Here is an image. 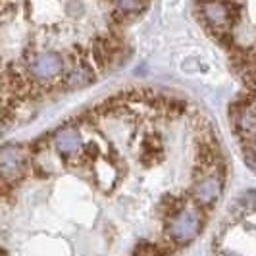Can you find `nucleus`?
Returning <instances> with one entry per match:
<instances>
[{
    "mask_svg": "<svg viewBox=\"0 0 256 256\" xmlns=\"http://www.w3.org/2000/svg\"><path fill=\"white\" fill-rule=\"evenodd\" d=\"M198 10L202 20L210 26V31L216 35L222 31H230V27L237 22L239 6L231 0H202Z\"/></svg>",
    "mask_w": 256,
    "mask_h": 256,
    "instance_id": "obj_1",
    "label": "nucleus"
},
{
    "mask_svg": "<svg viewBox=\"0 0 256 256\" xmlns=\"http://www.w3.org/2000/svg\"><path fill=\"white\" fill-rule=\"evenodd\" d=\"M202 230V216L198 210H183L178 216H174L168 226V235L172 241L185 244L192 241Z\"/></svg>",
    "mask_w": 256,
    "mask_h": 256,
    "instance_id": "obj_2",
    "label": "nucleus"
},
{
    "mask_svg": "<svg viewBox=\"0 0 256 256\" xmlns=\"http://www.w3.org/2000/svg\"><path fill=\"white\" fill-rule=\"evenodd\" d=\"M27 172V152L20 144L0 146V178L8 181L20 180Z\"/></svg>",
    "mask_w": 256,
    "mask_h": 256,
    "instance_id": "obj_3",
    "label": "nucleus"
},
{
    "mask_svg": "<svg viewBox=\"0 0 256 256\" xmlns=\"http://www.w3.org/2000/svg\"><path fill=\"white\" fill-rule=\"evenodd\" d=\"M29 76L37 81H50L54 77L62 76L64 72V60L56 52H44L35 56L27 66Z\"/></svg>",
    "mask_w": 256,
    "mask_h": 256,
    "instance_id": "obj_4",
    "label": "nucleus"
},
{
    "mask_svg": "<svg viewBox=\"0 0 256 256\" xmlns=\"http://www.w3.org/2000/svg\"><path fill=\"white\" fill-rule=\"evenodd\" d=\"M222 194V180L218 176H206L198 180L192 187V196L202 206H212Z\"/></svg>",
    "mask_w": 256,
    "mask_h": 256,
    "instance_id": "obj_5",
    "label": "nucleus"
},
{
    "mask_svg": "<svg viewBox=\"0 0 256 256\" xmlns=\"http://www.w3.org/2000/svg\"><path fill=\"white\" fill-rule=\"evenodd\" d=\"M237 110L239 112L233 114V124L239 135H243L244 141L256 139V106L252 102H237Z\"/></svg>",
    "mask_w": 256,
    "mask_h": 256,
    "instance_id": "obj_6",
    "label": "nucleus"
},
{
    "mask_svg": "<svg viewBox=\"0 0 256 256\" xmlns=\"http://www.w3.org/2000/svg\"><path fill=\"white\" fill-rule=\"evenodd\" d=\"M54 146H56L58 152L64 154V156H77L83 148V141H81V135L77 133V129L66 128L56 133Z\"/></svg>",
    "mask_w": 256,
    "mask_h": 256,
    "instance_id": "obj_7",
    "label": "nucleus"
},
{
    "mask_svg": "<svg viewBox=\"0 0 256 256\" xmlns=\"http://www.w3.org/2000/svg\"><path fill=\"white\" fill-rule=\"evenodd\" d=\"M92 81H94V76L85 62H79L64 74V85L68 89H81V87H87Z\"/></svg>",
    "mask_w": 256,
    "mask_h": 256,
    "instance_id": "obj_8",
    "label": "nucleus"
},
{
    "mask_svg": "<svg viewBox=\"0 0 256 256\" xmlns=\"http://www.w3.org/2000/svg\"><path fill=\"white\" fill-rule=\"evenodd\" d=\"M233 210L239 212V214H248V212H254L256 210V191H246L244 194H241L235 204Z\"/></svg>",
    "mask_w": 256,
    "mask_h": 256,
    "instance_id": "obj_9",
    "label": "nucleus"
},
{
    "mask_svg": "<svg viewBox=\"0 0 256 256\" xmlns=\"http://www.w3.org/2000/svg\"><path fill=\"white\" fill-rule=\"evenodd\" d=\"M133 256H168V250L160 244L148 243V241H142L137 244Z\"/></svg>",
    "mask_w": 256,
    "mask_h": 256,
    "instance_id": "obj_10",
    "label": "nucleus"
},
{
    "mask_svg": "<svg viewBox=\"0 0 256 256\" xmlns=\"http://www.w3.org/2000/svg\"><path fill=\"white\" fill-rule=\"evenodd\" d=\"M181 206H183V200H181L180 196H176V194H166L164 198H162V212H164V216H178L181 212Z\"/></svg>",
    "mask_w": 256,
    "mask_h": 256,
    "instance_id": "obj_11",
    "label": "nucleus"
},
{
    "mask_svg": "<svg viewBox=\"0 0 256 256\" xmlns=\"http://www.w3.org/2000/svg\"><path fill=\"white\" fill-rule=\"evenodd\" d=\"M144 6H146V0H118V8L122 12H126L128 16H131V18L135 14L142 12Z\"/></svg>",
    "mask_w": 256,
    "mask_h": 256,
    "instance_id": "obj_12",
    "label": "nucleus"
},
{
    "mask_svg": "<svg viewBox=\"0 0 256 256\" xmlns=\"http://www.w3.org/2000/svg\"><path fill=\"white\" fill-rule=\"evenodd\" d=\"M243 158L246 162V166L256 172V139L244 141L243 144Z\"/></svg>",
    "mask_w": 256,
    "mask_h": 256,
    "instance_id": "obj_13",
    "label": "nucleus"
},
{
    "mask_svg": "<svg viewBox=\"0 0 256 256\" xmlns=\"http://www.w3.org/2000/svg\"><path fill=\"white\" fill-rule=\"evenodd\" d=\"M162 106H164V112L170 118H180L183 114V110H185V102L183 100H168Z\"/></svg>",
    "mask_w": 256,
    "mask_h": 256,
    "instance_id": "obj_14",
    "label": "nucleus"
},
{
    "mask_svg": "<svg viewBox=\"0 0 256 256\" xmlns=\"http://www.w3.org/2000/svg\"><path fill=\"white\" fill-rule=\"evenodd\" d=\"M0 256H8V252H6V250H4L2 246H0Z\"/></svg>",
    "mask_w": 256,
    "mask_h": 256,
    "instance_id": "obj_15",
    "label": "nucleus"
},
{
    "mask_svg": "<svg viewBox=\"0 0 256 256\" xmlns=\"http://www.w3.org/2000/svg\"><path fill=\"white\" fill-rule=\"evenodd\" d=\"M222 256H237V254H231V252H224Z\"/></svg>",
    "mask_w": 256,
    "mask_h": 256,
    "instance_id": "obj_16",
    "label": "nucleus"
},
{
    "mask_svg": "<svg viewBox=\"0 0 256 256\" xmlns=\"http://www.w3.org/2000/svg\"><path fill=\"white\" fill-rule=\"evenodd\" d=\"M0 187H2V180H0Z\"/></svg>",
    "mask_w": 256,
    "mask_h": 256,
    "instance_id": "obj_17",
    "label": "nucleus"
}]
</instances>
